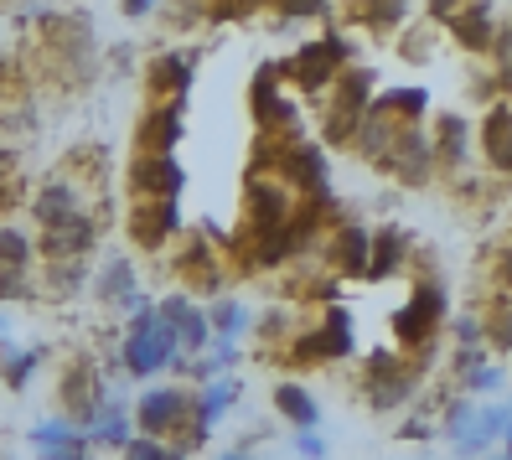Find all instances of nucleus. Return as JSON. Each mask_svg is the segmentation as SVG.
<instances>
[{"label": "nucleus", "mask_w": 512, "mask_h": 460, "mask_svg": "<svg viewBox=\"0 0 512 460\" xmlns=\"http://www.w3.org/2000/svg\"><path fill=\"white\" fill-rule=\"evenodd\" d=\"M182 228V207L176 202H135L130 207V238L140 249H166V238Z\"/></svg>", "instance_id": "nucleus-15"}, {"label": "nucleus", "mask_w": 512, "mask_h": 460, "mask_svg": "<svg viewBox=\"0 0 512 460\" xmlns=\"http://www.w3.org/2000/svg\"><path fill=\"white\" fill-rule=\"evenodd\" d=\"M130 440H135L130 414L119 409V404H104V409H99V419H94V429H88V445H114V450H125Z\"/></svg>", "instance_id": "nucleus-27"}, {"label": "nucleus", "mask_w": 512, "mask_h": 460, "mask_svg": "<svg viewBox=\"0 0 512 460\" xmlns=\"http://www.w3.org/2000/svg\"><path fill=\"white\" fill-rule=\"evenodd\" d=\"M99 409H104V393H99V373H94V362H68V373H63V419L73 424V429H94V419H99Z\"/></svg>", "instance_id": "nucleus-10"}, {"label": "nucleus", "mask_w": 512, "mask_h": 460, "mask_svg": "<svg viewBox=\"0 0 512 460\" xmlns=\"http://www.w3.org/2000/svg\"><path fill=\"white\" fill-rule=\"evenodd\" d=\"M419 383V362L399 357V352H373L363 367V388H368V404L373 409H399L404 398Z\"/></svg>", "instance_id": "nucleus-8"}, {"label": "nucleus", "mask_w": 512, "mask_h": 460, "mask_svg": "<svg viewBox=\"0 0 512 460\" xmlns=\"http://www.w3.org/2000/svg\"><path fill=\"white\" fill-rule=\"evenodd\" d=\"M461 378H466V393H471V398H481V393H497V388L507 383V373H502L497 362H476L471 373H461Z\"/></svg>", "instance_id": "nucleus-32"}, {"label": "nucleus", "mask_w": 512, "mask_h": 460, "mask_svg": "<svg viewBox=\"0 0 512 460\" xmlns=\"http://www.w3.org/2000/svg\"><path fill=\"white\" fill-rule=\"evenodd\" d=\"M373 73L368 68H347L337 83L321 94V135L331 140V145H352V135H357V125H363V114H368V104H373Z\"/></svg>", "instance_id": "nucleus-2"}, {"label": "nucleus", "mask_w": 512, "mask_h": 460, "mask_svg": "<svg viewBox=\"0 0 512 460\" xmlns=\"http://www.w3.org/2000/svg\"><path fill=\"white\" fill-rule=\"evenodd\" d=\"M99 290H104V300H114V305H130V311H140V305H150V300L140 295V285H135V269H130V259H114V264L104 269Z\"/></svg>", "instance_id": "nucleus-26"}, {"label": "nucleus", "mask_w": 512, "mask_h": 460, "mask_svg": "<svg viewBox=\"0 0 512 460\" xmlns=\"http://www.w3.org/2000/svg\"><path fill=\"white\" fill-rule=\"evenodd\" d=\"M156 316L176 331V342H182V352L202 357L207 347H213V326H207V311H197V305H192L187 295H166V300L156 305Z\"/></svg>", "instance_id": "nucleus-13"}, {"label": "nucleus", "mask_w": 512, "mask_h": 460, "mask_svg": "<svg viewBox=\"0 0 512 460\" xmlns=\"http://www.w3.org/2000/svg\"><path fill=\"white\" fill-rule=\"evenodd\" d=\"M187 414H192V398L182 388H145L130 424L140 440H166V435H187Z\"/></svg>", "instance_id": "nucleus-7"}, {"label": "nucleus", "mask_w": 512, "mask_h": 460, "mask_svg": "<svg viewBox=\"0 0 512 460\" xmlns=\"http://www.w3.org/2000/svg\"><path fill=\"white\" fill-rule=\"evenodd\" d=\"M347 352H352V316L342 311V305H331V311L321 316V326L300 331V347H295L300 362H342Z\"/></svg>", "instance_id": "nucleus-11"}, {"label": "nucleus", "mask_w": 512, "mask_h": 460, "mask_svg": "<svg viewBox=\"0 0 512 460\" xmlns=\"http://www.w3.org/2000/svg\"><path fill=\"white\" fill-rule=\"evenodd\" d=\"M238 398V383L233 378H213L202 393H197V404H192V414H187V440L192 445H202L207 435H213V424L223 419V409Z\"/></svg>", "instance_id": "nucleus-19"}, {"label": "nucleus", "mask_w": 512, "mask_h": 460, "mask_svg": "<svg viewBox=\"0 0 512 460\" xmlns=\"http://www.w3.org/2000/svg\"><path fill=\"white\" fill-rule=\"evenodd\" d=\"M119 460H187V455L171 450L166 440H140V435H135L125 450H119Z\"/></svg>", "instance_id": "nucleus-33"}, {"label": "nucleus", "mask_w": 512, "mask_h": 460, "mask_svg": "<svg viewBox=\"0 0 512 460\" xmlns=\"http://www.w3.org/2000/svg\"><path fill=\"white\" fill-rule=\"evenodd\" d=\"M88 249H94V223L88 218H78V223H68V228H52V233H42L37 238V254L57 269V264H78Z\"/></svg>", "instance_id": "nucleus-21"}, {"label": "nucleus", "mask_w": 512, "mask_h": 460, "mask_svg": "<svg viewBox=\"0 0 512 460\" xmlns=\"http://www.w3.org/2000/svg\"><path fill=\"white\" fill-rule=\"evenodd\" d=\"M378 166H383L388 176H399L404 187H425V181L435 176V150H430V135L419 130V125L399 130L394 140H388V150L378 156Z\"/></svg>", "instance_id": "nucleus-9"}, {"label": "nucleus", "mask_w": 512, "mask_h": 460, "mask_svg": "<svg viewBox=\"0 0 512 460\" xmlns=\"http://www.w3.org/2000/svg\"><path fill=\"white\" fill-rule=\"evenodd\" d=\"M440 16H445L450 32H456L461 47H471V52H492L497 26H492V11H487V6H471V11H440Z\"/></svg>", "instance_id": "nucleus-24"}, {"label": "nucleus", "mask_w": 512, "mask_h": 460, "mask_svg": "<svg viewBox=\"0 0 512 460\" xmlns=\"http://www.w3.org/2000/svg\"><path fill=\"white\" fill-rule=\"evenodd\" d=\"M481 336H487L492 347H512V305H492V311H487V331H481Z\"/></svg>", "instance_id": "nucleus-34"}, {"label": "nucleus", "mask_w": 512, "mask_h": 460, "mask_svg": "<svg viewBox=\"0 0 512 460\" xmlns=\"http://www.w3.org/2000/svg\"><path fill=\"white\" fill-rule=\"evenodd\" d=\"M430 150H435V166H440V171H461V166L471 161V125H466L461 114H445V119H435Z\"/></svg>", "instance_id": "nucleus-22"}, {"label": "nucleus", "mask_w": 512, "mask_h": 460, "mask_svg": "<svg viewBox=\"0 0 512 460\" xmlns=\"http://www.w3.org/2000/svg\"><path fill=\"white\" fill-rule=\"evenodd\" d=\"M119 362H125L130 378H156V373H171L182 362V342L176 331L156 316V300L140 305L135 321L125 326V342H119Z\"/></svg>", "instance_id": "nucleus-1"}, {"label": "nucleus", "mask_w": 512, "mask_h": 460, "mask_svg": "<svg viewBox=\"0 0 512 460\" xmlns=\"http://www.w3.org/2000/svg\"><path fill=\"white\" fill-rule=\"evenodd\" d=\"M32 218L42 223V233L78 223V218H83V197H78V187H73L68 176H63V181H47V187L32 197Z\"/></svg>", "instance_id": "nucleus-16"}, {"label": "nucleus", "mask_w": 512, "mask_h": 460, "mask_svg": "<svg viewBox=\"0 0 512 460\" xmlns=\"http://www.w3.org/2000/svg\"><path fill=\"white\" fill-rule=\"evenodd\" d=\"M440 429H445V440L456 445L461 455H487L492 445H502V435L512 429V409H502V404L476 409L471 398H456V404L445 409Z\"/></svg>", "instance_id": "nucleus-4"}, {"label": "nucleus", "mask_w": 512, "mask_h": 460, "mask_svg": "<svg viewBox=\"0 0 512 460\" xmlns=\"http://www.w3.org/2000/svg\"><path fill=\"white\" fill-rule=\"evenodd\" d=\"M492 57L502 63V83H512V32H497V42H492Z\"/></svg>", "instance_id": "nucleus-38"}, {"label": "nucleus", "mask_w": 512, "mask_h": 460, "mask_svg": "<svg viewBox=\"0 0 512 460\" xmlns=\"http://www.w3.org/2000/svg\"><path fill=\"white\" fill-rule=\"evenodd\" d=\"M347 63H352V42L342 37V32H326V37H311V42H300L295 47V57L280 68L300 94H326L331 83H337L342 73H347Z\"/></svg>", "instance_id": "nucleus-3"}, {"label": "nucleus", "mask_w": 512, "mask_h": 460, "mask_svg": "<svg viewBox=\"0 0 512 460\" xmlns=\"http://www.w3.org/2000/svg\"><path fill=\"white\" fill-rule=\"evenodd\" d=\"M32 254H37V243L26 238V233L0 228V274H21L26 264H32Z\"/></svg>", "instance_id": "nucleus-31"}, {"label": "nucleus", "mask_w": 512, "mask_h": 460, "mask_svg": "<svg viewBox=\"0 0 512 460\" xmlns=\"http://www.w3.org/2000/svg\"><path fill=\"white\" fill-rule=\"evenodd\" d=\"M275 409L295 435L300 429H321V404H316V393L306 383H275Z\"/></svg>", "instance_id": "nucleus-23"}, {"label": "nucleus", "mask_w": 512, "mask_h": 460, "mask_svg": "<svg viewBox=\"0 0 512 460\" xmlns=\"http://www.w3.org/2000/svg\"><path fill=\"white\" fill-rule=\"evenodd\" d=\"M6 171H11V150L0 145V181H6Z\"/></svg>", "instance_id": "nucleus-42"}, {"label": "nucleus", "mask_w": 512, "mask_h": 460, "mask_svg": "<svg viewBox=\"0 0 512 460\" xmlns=\"http://www.w3.org/2000/svg\"><path fill=\"white\" fill-rule=\"evenodd\" d=\"M32 445L37 450H73V445H88V435L73 429L68 419H42V424H32Z\"/></svg>", "instance_id": "nucleus-30"}, {"label": "nucleus", "mask_w": 512, "mask_h": 460, "mask_svg": "<svg viewBox=\"0 0 512 460\" xmlns=\"http://www.w3.org/2000/svg\"><path fill=\"white\" fill-rule=\"evenodd\" d=\"M207 326H213V342H238V336L249 331V311L238 300H218L213 311H207Z\"/></svg>", "instance_id": "nucleus-29"}, {"label": "nucleus", "mask_w": 512, "mask_h": 460, "mask_svg": "<svg viewBox=\"0 0 512 460\" xmlns=\"http://www.w3.org/2000/svg\"><path fill=\"white\" fill-rule=\"evenodd\" d=\"M368 249H373V233L363 223H342L331 238H321V259L337 274H368Z\"/></svg>", "instance_id": "nucleus-14"}, {"label": "nucleus", "mask_w": 512, "mask_h": 460, "mask_svg": "<svg viewBox=\"0 0 512 460\" xmlns=\"http://www.w3.org/2000/svg\"><path fill=\"white\" fill-rule=\"evenodd\" d=\"M295 192L275 176H249L244 187V233H280L295 223Z\"/></svg>", "instance_id": "nucleus-6"}, {"label": "nucleus", "mask_w": 512, "mask_h": 460, "mask_svg": "<svg viewBox=\"0 0 512 460\" xmlns=\"http://www.w3.org/2000/svg\"><path fill=\"white\" fill-rule=\"evenodd\" d=\"M130 187H135V202H176L187 187V171L176 166V156H135Z\"/></svg>", "instance_id": "nucleus-12"}, {"label": "nucleus", "mask_w": 512, "mask_h": 460, "mask_svg": "<svg viewBox=\"0 0 512 460\" xmlns=\"http://www.w3.org/2000/svg\"><path fill=\"white\" fill-rule=\"evenodd\" d=\"M176 274H182V285H192V290H218V280H223L218 254L207 249L202 238H192L187 249H182V259H176Z\"/></svg>", "instance_id": "nucleus-25"}, {"label": "nucleus", "mask_w": 512, "mask_h": 460, "mask_svg": "<svg viewBox=\"0 0 512 460\" xmlns=\"http://www.w3.org/2000/svg\"><path fill=\"white\" fill-rule=\"evenodd\" d=\"M440 326H445V290H440L435 280H425V285L404 300V311L394 316V342H399L404 352H414V357H425L430 342L440 336Z\"/></svg>", "instance_id": "nucleus-5"}, {"label": "nucleus", "mask_w": 512, "mask_h": 460, "mask_svg": "<svg viewBox=\"0 0 512 460\" xmlns=\"http://www.w3.org/2000/svg\"><path fill=\"white\" fill-rule=\"evenodd\" d=\"M404 435H409V440H425V435H430V424H425V419H409V424H404Z\"/></svg>", "instance_id": "nucleus-40"}, {"label": "nucleus", "mask_w": 512, "mask_h": 460, "mask_svg": "<svg viewBox=\"0 0 512 460\" xmlns=\"http://www.w3.org/2000/svg\"><path fill=\"white\" fill-rule=\"evenodd\" d=\"M476 145H481V161L492 171L512 176V109L507 104H492L487 119L476 125Z\"/></svg>", "instance_id": "nucleus-17"}, {"label": "nucleus", "mask_w": 512, "mask_h": 460, "mask_svg": "<svg viewBox=\"0 0 512 460\" xmlns=\"http://www.w3.org/2000/svg\"><path fill=\"white\" fill-rule=\"evenodd\" d=\"M404 264V233L399 228H383L373 233V249H368V280H388Z\"/></svg>", "instance_id": "nucleus-28"}, {"label": "nucleus", "mask_w": 512, "mask_h": 460, "mask_svg": "<svg viewBox=\"0 0 512 460\" xmlns=\"http://www.w3.org/2000/svg\"><path fill=\"white\" fill-rule=\"evenodd\" d=\"M0 373H6L11 388H21L26 378L37 373V352H6V362H0Z\"/></svg>", "instance_id": "nucleus-35"}, {"label": "nucleus", "mask_w": 512, "mask_h": 460, "mask_svg": "<svg viewBox=\"0 0 512 460\" xmlns=\"http://www.w3.org/2000/svg\"><path fill=\"white\" fill-rule=\"evenodd\" d=\"M16 202V187H11V181H0V212H6Z\"/></svg>", "instance_id": "nucleus-41"}, {"label": "nucleus", "mask_w": 512, "mask_h": 460, "mask_svg": "<svg viewBox=\"0 0 512 460\" xmlns=\"http://www.w3.org/2000/svg\"><path fill=\"white\" fill-rule=\"evenodd\" d=\"M295 450L306 455V460H326V435H321V429H300V435H295Z\"/></svg>", "instance_id": "nucleus-36"}, {"label": "nucleus", "mask_w": 512, "mask_h": 460, "mask_svg": "<svg viewBox=\"0 0 512 460\" xmlns=\"http://www.w3.org/2000/svg\"><path fill=\"white\" fill-rule=\"evenodd\" d=\"M182 109L187 104H150L140 119V156H171V145L182 140Z\"/></svg>", "instance_id": "nucleus-20"}, {"label": "nucleus", "mask_w": 512, "mask_h": 460, "mask_svg": "<svg viewBox=\"0 0 512 460\" xmlns=\"http://www.w3.org/2000/svg\"><path fill=\"white\" fill-rule=\"evenodd\" d=\"M218 460H254V455H249V450H223Z\"/></svg>", "instance_id": "nucleus-43"}, {"label": "nucleus", "mask_w": 512, "mask_h": 460, "mask_svg": "<svg viewBox=\"0 0 512 460\" xmlns=\"http://www.w3.org/2000/svg\"><path fill=\"white\" fill-rule=\"evenodd\" d=\"M502 455L512 460V429H507V435H502Z\"/></svg>", "instance_id": "nucleus-44"}, {"label": "nucleus", "mask_w": 512, "mask_h": 460, "mask_svg": "<svg viewBox=\"0 0 512 460\" xmlns=\"http://www.w3.org/2000/svg\"><path fill=\"white\" fill-rule=\"evenodd\" d=\"M352 21H363V26H394V21H404V11H399V6H388V11L357 6V11H352Z\"/></svg>", "instance_id": "nucleus-37"}, {"label": "nucleus", "mask_w": 512, "mask_h": 460, "mask_svg": "<svg viewBox=\"0 0 512 460\" xmlns=\"http://www.w3.org/2000/svg\"><path fill=\"white\" fill-rule=\"evenodd\" d=\"M150 99L156 104H187V88H192V57L187 52H161L150 63Z\"/></svg>", "instance_id": "nucleus-18"}, {"label": "nucleus", "mask_w": 512, "mask_h": 460, "mask_svg": "<svg viewBox=\"0 0 512 460\" xmlns=\"http://www.w3.org/2000/svg\"><path fill=\"white\" fill-rule=\"evenodd\" d=\"M42 460H94L88 445H73V450H42Z\"/></svg>", "instance_id": "nucleus-39"}]
</instances>
